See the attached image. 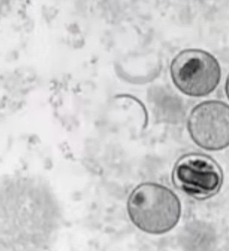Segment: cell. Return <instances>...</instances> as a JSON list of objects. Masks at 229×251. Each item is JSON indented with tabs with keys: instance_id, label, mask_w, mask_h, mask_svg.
I'll list each match as a JSON object with an SVG mask.
<instances>
[{
	"instance_id": "obj_1",
	"label": "cell",
	"mask_w": 229,
	"mask_h": 251,
	"mask_svg": "<svg viewBox=\"0 0 229 251\" xmlns=\"http://www.w3.org/2000/svg\"><path fill=\"white\" fill-rule=\"evenodd\" d=\"M181 204L171 189L154 183L137 187L129 197L127 210L130 220L143 232L161 234L178 223Z\"/></svg>"
},
{
	"instance_id": "obj_2",
	"label": "cell",
	"mask_w": 229,
	"mask_h": 251,
	"mask_svg": "<svg viewBox=\"0 0 229 251\" xmlns=\"http://www.w3.org/2000/svg\"><path fill=\"white\" fill-rule=\"evenodd\" d=\"M171 72L177 88L192 97L212 93L218 87L221 76L217 59L209 52L197 49L180 52L172 62Z\"/></svg>"
},
{
	"instance_id": "obj_3",
	"label": "cell",
	"mask_w": 229,
	"mask_h": 251,
	"mask_svg": "<svg viewBox=\"0 0 229 251\" xmlns=\"http://www.w3.org/2000/svg\"><path fill=\"white\" fill-rule=\"evenodd\" d=\"M188 128L194 142L208 151L229 146V105L220 101H208L191 112Z\"/></svg>"
},
{
	"instance_id": "obj_4",
	"label": "cell",
	"mask_w": 229,
	"mask_h": 251,
	"mask_svg": "<svg viewBox=\"0 0 229 251\" xmlns=\"http://www.w3.org/2000/svg\"><path fill=\"white\" fill-rule=\"evenodd\" d=\"M174 180L189 196L205 199L217 194L223 183V173L218 164L206 156L192 154L176 164Z\"/></svg>"
},
{
	"instance_id": "obj_5",
	"label": "cell",
	"mask_w": 229,
	"mask_h": 251,
	"mask_svg": "<svg viewBox=\"0 0 229 251\" xmlns=\"http://www.w3.org/2000/svg\"><path fill=\"white\" fill-rule=\"evenodd\" d=\"M226 94L229 99V75L227 78V80L226 83Z\"/></svg>"
}]
</instances>
